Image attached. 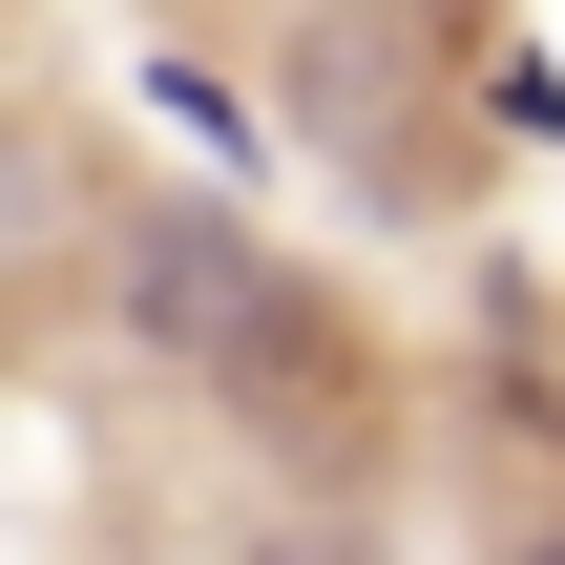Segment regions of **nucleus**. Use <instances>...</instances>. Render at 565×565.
I'll return each instance as SVG.
<instances>
[{"label": "nucleus", "mask_w": 565, "mask_h": 565, "mask_svg": "<svg viewBox=\"0 0 565 565\" xmlns=\"http://www.w3.org/2000/svg\"><path fill=\"white\" fill-rule=\"evenodd\" d=\"M84 252H105V147H84V105L0 84V315H42Z\"/></svg>", "instance_id": "obj_3"}, {"label": "nucleus", "mask_w": 565, "mask_h": 565, "mask_svg": "<svg viewBox=\"0 0 565 565\" xmlns=\"http://www.w3.org/2000/svg\"><path fill=\"white\" fill-rule=\"evenodd\" d=\"M105 335L147 356V377H189V398H231L252 440H335L377 377H356V315L294 273V252H252V210L231 189H105Z\"/></svg>", "instance_id": "obj_1"}, {"label": "nucleus", "mask_w": 565, "mask_h": 565, "mask_svg": "<svg viewBox=\"0 0 565 565\" xmlns=\"http://www.w3.org/2000/svg\"><path fill=\"white\" fill-rule=\"evenodd\" d=\"M503 565H565V440H545V461H503Z\"/></svg>", "instance_id": "obj_6"}, {"label": "nucleus", "mask_w": 565, "mask_h": 565, "mask_svg": "<svg viewBox=\"0 0 565 565\" xmlns=\"http://www.w3.org/2000/svg\"><path fill=\"white\" fill-rule=\"evenodd\" d=\"M147 126H189V168H210V189H252V168H273V105H252L231 63H189V42H147Z\"/></svg>", "instance_id": "obj_4"}, {"label": "nucleus", "mask_w": 565, "mask_h": 565, "mask_svg": "<svg viewBox=\"0 0 565 565\" xmlns=\"http://www.w3.org/2000/svg\"><path fill=\"white\" fill-rule=\"evenodd\" d=\"M252 565H398L377 524H252Z\"/></svg>", "instance_id": "obj_7"}, {"label": "nucleus", "mask_w": 565, "mask_h": 565, "mask_svg": "<svg viewBox=\"0 0 565 565\" xmlns=\"http://www.w3.org/2000/svg\"><path fill=\"white\" fill-rule=\"evenodd\" d=\"M273 105H294L377 210H419V189H440V168L398 147V126H440V21H398V0H315V21H294V63H273Z\"/></svg>", "instance_id": "obj_2"}, {"label": "nucleus", "mask_w": 565, "mask_h": 565, "mask_svg": "<svg viewBox=\"0 0 565 565\" xmlns=\"http://www.w3.org/2000/svg\"><path fill=\"white\" fill-rule=\"evenodd\" d=\"M482 126H503V147H565V63H524V42H503V63H482Z\"/></svg>", "instance_id": "obj_5"}]
</instances>
